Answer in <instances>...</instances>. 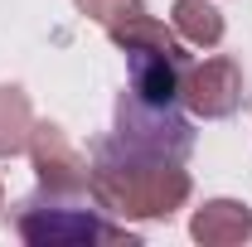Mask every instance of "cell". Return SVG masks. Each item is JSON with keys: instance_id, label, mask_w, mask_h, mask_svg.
I'll list each match as a JSON object with an SVG mask.
<instances>
[{"instance_id": "6da1fadb", "label": "cell", "mask_w": 252, "mask_h": 247, "mask_svg": "<svg viewBox=\"0 0 252 247\" xmlns=\"http://www.w3.org/2000/svg\"><path fill=\"white\" fill-rule=\"evenodd\" d=\"M175 15H180V30H185L189 39H199V44H204V39L214 44V39L223 34L219 10H209V5H199V0H180V5H175Z\"/></svg>"}]
</instances>
